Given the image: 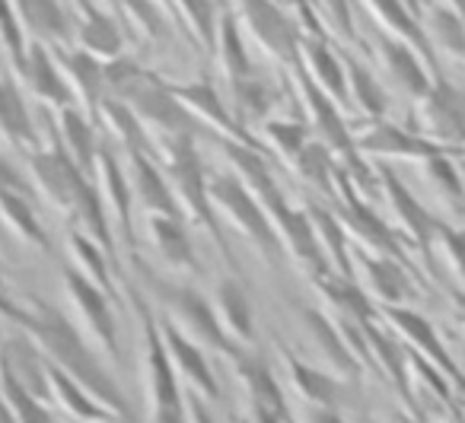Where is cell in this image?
<instances>
[{"instance_id": "1", "label": "cell", "mask_w": 465, "mask_h": 423, "mask_svg": "<svg viewBox=\"0 0 465 423\" xmlns=\"http://www.w3.org/2000/svg\"><path fill=\"white\" fill-rule=\"evenodd\" d=\"M0 319L20 328V334H26L39 353L52 366H58L61 372L74 379L80 389L90 391V398L96 404H103L115 420H128L131 410L124 401L122 389L112 379V372L105 369V363L99 359L96 347L90 344L84 331L77 328V321L67 319L61 309L48 306V302L29 296L26 302H16L7 296V290H0Z\"/></svg>"}, {"instance_id": "2", "label": "cell", "mask_w": 465, "mask_h": 423, "mask_svg": "<svg viewBox=\"0 0 465 423\" xmlns=\"http://www.w3.org/2000/svg\"><path fill=\"white\" fill-rule=\"evenodd\" d=\"M122 103L141 122L156 162H166L179 150L192 147L194 137H198V122L179 103V96L173 93V84H166L156 74L143 71V77L124 93Z\"/></svg>"}, {"instance_id": "3", "label": "cell", "mask_w": 465, "mask_h": 423, "mask_svg": "<svg viewBox=\"0 0 465 423\" xmlns=\"http://www.w3.org/2000/svg\"><path fill=\"white\" fill-rule=\"evenodd\" d=\"M207 198H211V207H213V213H217V220H223V223L232 226L246 242H252L268 264L281 261L284 251H281L278 236H274L272 223H268V213L262 211V204L252 198V192H249L236 175L211 172V179H207Z\"/></svg>"}, {"instance_id": "4", "label": "cell", "mask_w": 465, "mask_h": 423, "mask_svg": "<svg viewBox=\"0 0 465 423\" xmlns=\"http://www.w3.org/2000/svg\"><path fill=\"white\" fill-rule=\"evenodd\" d=\"M156 296H160L163 315H166L169 325H175L188 340L201 347V350H217L223 353L226 359L232 353L246 350V347L232 344L230 338L220 328L217 315H213V306L204 293H198L194 287H185V283H160L156 287Z\"/></svg>"}, {"instance_id": "5", "label": "cell", "mask_w": 465, "mask_h": 423, "mask_svg": "<svg viewBox=\"0 0 465 423\" xmlns=\"http://www.w3.org/2000/svg\"><path fill=\"white\" fill-rule=\"evenodd\" d=\"M160 169H163V175H166L169 188H173V198H175V204H179L182 217H185L188 223L211 232V239L220 245V251L230 258L226 239H223V232H220V220L211 207V198H207V179H211V172H207L204 162H201L198 147L192 143V147L179 150V153L169 156L166 162H160Z\"/></svg>"}, {"instance_id": "6", "label": "cell", "mask_w": 465, "mask_h": 423, "mask_svg": "<svg viewBox=\"0 0 465 423\" xmlns=\"http://www.w3.org/2000/svg\"><path fill=\"white\" fill-rule=\"evenodd\" d=\"M64 287V300L74 312L80 331L90 338V344L96 350H103L112 363H122V350H118V325L115 312H112V296L105 290H99L96 283H90L84 274H77L74 268L64 271L61 277Z\"/></svg>"}, {"instance_id": "7", "label": "cell", "mask_w": 465, "mask_h": 423, "mask_svg": "<svg viewBox=\"0 0 465 423\" xmlns=\"http://www.w3.org/2000/svg\"><path fill=\"white\" fill-rule=\"evenodd\" d=\"M26 179L33 182V192L42 194L52 211H58L64 220H71L74 204L84 194V188L93 182V175H86L80 166H74L71 156L61 147L48 143V147L26 153Z\"/></svg>"}, {"instance_id": "8", "label": "cell", "mask_w": 465, "mask_h": 423, "mask_svg": "<svg viewBox=\"0 0 465 423\" xmlns=\"http://www.w3.org/2000/svg\"><path fill=\"white\" fill-rule=\"evenodd\" d=\"M376 194L382 201V217L395 230V236L414 245L420 258H430L433 251V230H437V217L414 198L405 188V182L392 172V169H380L376 172Z\"/></svg>"}, {"instance_id": "9", "label": "cell", "mask_w": 465, "mask_h": 423, "mask_svg": "<svg viewBox=\"0 0 465 423\" xmlns=\"http://www.w3.org/2000/svg\"><path fill=\"white\" fill-rule=\"evenodd\" d=\"M411 118L418 134L427 141L440 143L443 150H462L465 147V93L452 86L450 80L437 77L430 90L411 103Z\"/></svg>"}, {"instance_id": "10", "label": "cell", "mask_w": 465, "mask_h": 423, "mask_svg": "<svg viewBox=\"0 0 465 423\" xmlns=\"http://www.w3.org/2000/svg\"><path fill=\"white\" fill-rule=\"evenodd\" d=\"M236 4H240L242 26L259 42L262 52L281 64H297L303 29L291 16V10L281 7L278 0H236Z\"/></svg>"}, {"instance_id": "11", "label": "cell", "mask_w": 465, "mask_h": 423, "mask_svg": "<svg viewBox=\"0 0 465 423\" xmlns=\"http://www.w3.org/2000/svg\"><path fill=\"white\" fill-rule=\"evenodd\" d=\"M354 147L363 160L414 162V166H420V162L433 160V156H440V153H450V150L427 141V137L418 134V131H408V128H401V124L386 122V118L363 124V128L354 134Z\"/></svg>"}, {"instance_id": "12", "label": "cell", "mask_w": 465, "mask_h": 423, "mask_svg": "<svg viewBox=\"0 0 465 423\" xmlns=\"http://www.w3.org/2000/svg\"><path fill=\"white\" fill-rule=\"evenodd\" d=\"M351 277L361 283V290L376 306H408L414 296L408 264L395 261V258L351 249Z\"/></svg>"}, {"instance_id": "13", "label": "cell", "mask_w": 465, "mask_h": 423, "mask_svg": "<svg viewBox=\"0 0 465 423\" xmlns=\"http://www.w3.org/2000/svg\"><path fill=\"white\" fill-rule=\"evenodd\" d=\"M93 182H96V192L103 198L105 217H109V226L115 232V242L134 245V198H131L124 162L109 147H99L96 166H93Z\"/></svg>"}, {"instance_id": "14", "label": "cell", "mask_w": 465, "mask_h": 423, "mask_svg": "<svg viewBox=\"0 0 465 423\" xmlns=\"http://www.w3.org/2000/svg\"><path fill=\"white\" fill-rule=\"evenodd\" d=\"M173 93L179 96V103L188 109V115L198 124H204L207 131L217 134V141H232V143H249V147H262L259 137L249 134L236 115L230 112L226 99L213 90L207 80H194V84H173Z\"/></svg>"}, {"instance_id": "15", "label": "cell", "mask_w": 465, "mask_h": 423, "mask_svg": "<svg viewBox=\"0 0 465 423\" xmlns=\"http://www.w3.org/2000/svg\"><path fill=\"white\" fill-rule=\"evenodd\" d=\"M376 58H380L382 77H386L389 90L411 99V103H418V99L430 90L433 80H437V77H430L427 61L420 58L411 45L392 39V35H382V39L376 42Z\"/></svg>"}, {"instance_id": "16", "label": "cell", "mask_w": 465, "mask_h": 423, "mask_svg": "<svg viewBox=\"0 0 465 423\" xmlns=\"http://www.w3.org/2000/svg\"><path fill=\"white\" fill-rule=\"evenodd\" d=\"M16 77L20 84L39 99V105L58 112L74 105L71 86H67L64 74H61L58 61H54L52 48L42 45V42H26V54H23V64L16 67Z\"/></svg>"}, {"instance_id": "17", "label": "cell", "mask_w": 465, "mask_h": 423, "mask_svg": "<svg viewBox=\"0 0 465 423\" xmlns=\"http://www.w3.org/2000/svg\"><path fill=\"white\" fill-rule=\"evenodd\" d=\"M160 334H163L166 357H169V363H173L179 382L185 385L188 391L204 398V401H220V385H217V376H213L211 363H207V353L201 350L194 340H188L175 325H169L166 319L160 321Z\"/></svg>"}, {"instance_id": "18", "label": "cell", "mask_w": 465, "mask_h": 423, "mask_svg": "<svg viewBox=\"0 0 465 423\" xmlns=\"http://www.w3.org/2000/svg\"><path fill=\"white\" fill-rule=\"evenodd\" d=\"M124 175H128L134 207L143 217H182L173 188L150 153H124Z\"/></svg>"}, {"instance_id": "19", "label": "cell", "mask_w": 465, "mask_h": 423, "mask_svg": "<svg viewBox=\"0 0 465 423\" xmlns=\"http://www.w3.org/2000/svg\"><path fill=\"white\" fill-rule=\"evenodd\" d=\"M52 54L58 61L61 74H64L67 86H71L74 105L90 118H96L99 105L105 99V61L93 58L90 52H84L77 45L52 48Z\"/></svg>"}, {"instance_id": "20", "label": "cell", "mask_w": 465, "mask_h": 423, "mask_svg": "<svg viewBox=\"0 0 465 423\" xmlns=\"http://www.w3.org/2000/svg\"><path fill=\"white\" fill-rule=\"evenodd\" d=\"M297 67H303V74L338 105L341 112H348V77H344V61L341 54L331 52L325 35H303L300 39V58Z\"/></svg>"}, {"instance_id": "21", "label": "cell", "mask_w": 465, "mask_h": 423, "mask_svg": "<svg viewBox=\"0 0 465 423\" xmlns=\"http://www.w3.org/2000/svg\"><path fill=\"white\" fill-rule=\"evenodd\" d=\"M77 23H74V45L90 52L99 61H112L124 54V33L112 14L96 7L93 0H74Z\"/></svg>"}, {"instance_id": "22", "label": "cell", "mask_w": 465, "mask_h": 423, "mask_svg": "<svg viewBox=\"0 0 465 423\" xmlns=\"http://www.w3.org/2000/svg\"><path fill=\"white\" fill-rule=\"evenodd\" d=\"M300 319H303L306 338H310V344L316 347L319 359L325 363V372H331L335 379H354L357 372L363 369V366L357 363L354 353H351L348 340L341 338V331H338V325L331 321L329 312H322V309H303Z\"/></svg>"}, {"instance_id": "23", "label": "cell", "mask_w": 465, "mask_h": 423, "mask_svg": "<svg viewBox=\"0 0 465 423\" xmlns=\"http://www.w3.org/2000/svg\"><path fill=\"white\" fill-rule=\"evenodd\" d=\"M207 300H211L213 315H217L226 338L249 350L255 340V312H252V302H249L246 290L240 287V280H236V277H220Z\"/></svg>"}, {"instance_id": "24", "label": "cell", "mask_w": 465, "mask_h": 423, "mask_svg": "<svg viewBox=\"0 0 465 423\" xmlns=\"http://www.w3.org/2000/svg\"><path fill=\"white\" fill-rule=\"evenodd\" d=\"M230 363L232 372H236V382H240L242 395L249 401V410H265V414H278V417L291 414V408L284 401V389H281L274 372L259 357H252L249 350H240L232 353Z\"/></svg>"}, {"instance_id": "25", "label": "cell", "mask_w": 465, "mask_h": 423, "mask_svg": "<svg viewBox=\"0 0 465 423\" xmlns=\"http://www.w3.org/2000/svg\"><path fill=\"white\" fill-rule=\"evenodd\" d=\"M48 122L54 131V147H61L71 156L74 166H80L86 175H93L96 166V153L103 143L96 141V128H93V118L86 112H80L77 105H67V109L48 112Z\"/></svg>"}, {"instance_id": "26", "label": "cell", "mask_w": 465, "mask_h": 423, "mask_svg": "<svg viewBox=\"0 0 465 423\" xmlns=\"http://www.w3.org/2000/svg\"><path fill=\"white\" fill-rule=\"evenodd\" d=\"M380 319H386L389 328L414 347L411 353H418L420 359H427V363L437 366V369L456 372L452 369V359H450V353H446L443 340L437 338L433 325L420 312H414L411 306H380Z\"/></svg>"}, {"instance_id": "27", "label": "cell", "mask_w": 465, "mask_h": 423, "mask_svg": "<svg viewBox=\"0 0 465 423\" xmlns=\"http://www.w3.org/2000/svg\"><path fill=\"white\" fill-rule=\"evenodd\" d=\"M312 287L319 290V296H322L331 319L354 321V325H373V321L380 319V306L363 293L361 283H357L354 277L322 274L312 280Z\"/></svg>"}, {"instance_id": "28", "label": "cell", "mask_w": 465, "mask_h": 423, "mask_svg": "<svg viewBox=\"0 0 465 423\" xmlns=\"http://www.w3.org/2000/svg\"><path fill=\"white\" fill-rule=\"evenodd\" d=\"M16 16L23 23L26 42H42L48 48H61L74 42L71 14L61 7V0H14Z\"/></svg>"}, {"instance_id": "29", "label": "cell", "mask_w": 465, "mask_h": 423, "mask_svg": "<svg viewBox=\"0 0 465 423\" xmlns=\"http://www.w3.org/2000/svg\"><path fill=\"white\" fill-rule=\"evenodd\" d=\"M143 226H147V239L163 268L173 271V274H194L198 271L185 217H143Z\"/></svg>"}, {"instance_id": "30", "label": "cell", "mask_w": 465, "mask_h": 423, "mask_svg": "<svg viewBox=\"0 0 465 423\" xmlns=\"http://www.w3.org/2000/svg\"><path fill=\"white\" fill-rule=\"evenodd\" d=\"M0 369H7L29 395L52 404V395H48V363L26 334H16V338H7L0 344Z\"/></svg>"}, {"instance_id": "31", "label": "cell", "mask_w": 465, "mask_h": 423, "mask_svg": "<svg viewBox=\"0 0 465 423\" xmlns=\"http://www.w3.org/2000/svg\"><path fill=\"white\" fill-rule=\"evenodd\" d=\"M0 137L16 150H33L42 147L39 131H35V118L29 115L26 96H23L20 84L10 77H0Z\"/></svg>"}, {"instance_id": "32", "label": "cell", "mask_w": 465, "mask_h": 423, "mask_svg": "<svg viewBox=\"0 0 465 423\" xmlns=\"http://www.w3.org/2000/svg\"><path fill=\"white\" fill-rule=\"evenodd\" d=\"M363 7H367L370 16L380 23L382 33L405 42V45H411L414 52L427 61V67L437 64V52H433L430 42H427L424 26H420V20H414L411 10H408L401 0H363Z\"/></svg>"}, {"instance_id": "33", "label": "cell", "mask_w": 465, "mask_h": 423, "mask_svg": "<svg viewBox=\"0 0 465 423\" xmlns=\"http://www.w3.org/2000/svg\"><path fill=\"white\" fill-rule=\"evenodd\" d=\"M284 359L287 382H291L293 395L306 404V408H322V410H338V379L331 372L310 366L306 359H300L297 353H281Z\"/></svg>"}, {"instance_id": "34", "label": "cell", "mask_w": 465, "mask_h": 423, "mask_svg": "<svg viewBox=\"0 0 465 423\" xmlns=\"http://www.w3.org/2000/svg\"><path fill=\"white\" fill-rule=\"evenodd\" d=\"M213 54H217L220 77L226 86L240 84V80L252 77V58H249L246 39H242L240 20L232 14L217 16V35H213Z\"/></svg>"}, {"instance_id": "35", "label": "cell", "mask_w": 465, "mask_h": 423, "mask_svg": "<svg viewBox=\"0 0 465 423\" xmlns=\"http://www.w3.org/2000/svg\"><path fill=\"white\" fill-rule=\"evenodd\" d=\"M344 77H348V109H354L361 115V122H380L386 118L389 99H386V86L376 80V74L370 67H363L357 58L344 54Z\"/></svg>"}, {"instance_id": "36", "label": "cell", "mask_w": 465, "mask_h": 423, "mask_svg": "<svg viewBox=\"0 0 465 423\" xmlns=\"http://www.w3.org/2000/svg\"><path fill=\"white\" fill-rule=\"evenodd\" d=\"M48 363V359H45ZM48 395H52V408H58L64 417L77 423H99V420H109V410L103 404H96L90 398V391L80 389L67 372H61L58 366L48 363Z\"/></svg>"}, {"instance_id": "37", "label": "cell", "mask_w": 465, "mask_h": 423, "mask_svg": "<svg viewBox=\"0 0 465 423\" xmlns=\"http://www.w3.org/2000/svg\"><path fill=\"white\" fill-rule=\"evenodd\" d=\"M0 223H4L7 232H14L20 242L33 245V249H39V251H48V232H45V226H42L29 194L0 188Z\"/></svg>"}, {"instance_id": "38", "label": "cell", "mask_w": 465, "mask_h": 423, "mask_svg": "<svg viewBox=\"0 0 465 423\" xmlns=\"http://www.w3.org/2000/svg\"><path fill=\"white\" fill-rule=\"evenodd\" d=\"M67 258H71V268L77 271V274H84L90 283H96L99 290H105L109 296L118 293V287H115L118 264L80 230L67 232Z\"/></svg>"}, {"instance_id": "39", "label": "cell", "mask_w": 465, "mask_h": 423, "mask_svg": "<svg viewBox=\"0 0 465 423\" xmlns=\"http://www.w3.org/2000/svg\"><path fill=\"white\" fill-rule=\"evenodd\" d=\"M303 211H306V217H310V226H312V232H316V242H319V249H322V258H325V264H329V271L331 274L351 277V242H348V236H344L341 223H338L335 211H329V207H322V204H306Z\"/></svg>"}, {"instance_id": "40", "label": "cell", "mask_w": 465, "mask_h": 423, "mask_svg": "<svg viewBox=\"0 0 465 423\" xmlns=\"http://www.w3.org/2000/svg\"><path fill=\"white\" fill-rule=\"evenodd\" d=\"M226 90H230V112L236 115V122H240L249 134H255L252 128H259V124H265L268 118H272L274 96H272V90H268V84L259 77V74L240 80V84L226 86ZM255 137H259V134H255Z\"/></svg>"}, {"instance_id": "41", "label": "cell", "mask_w": 465, "mask_h": 423, "mask_svg": "<svg viewBox=\"0 0 465 423\" xmlns=\"http://www.w3.org/2000/svg\"><path fill=\"white\" fill-rule=\"evenodd\" d=\"M420 175H424L427 188L437 194V201L443 204V211L450 217H465V185L459 169L452 166L450 153H440L433 160L420 162Z\"/></svg>"}, {"instance_id": "42", "label": "cell", "mask_w": 465, "mask_h": 423, "mask_svg": "<svg viewBox=\"0 0 465 423\" xmlns=\"http://www.w3.org/2000/svg\"><path fill=\"white\" fill-rule=\"evenodd\" d=\"M259 141H262V147L272 150L281 162L293 166L297 156L306 150V143L312 141V134L303 118H268L265 124H259Z\"/></svg>"}, {"instance_id": "43", "label": "cell", "mask_w": 465, "mask_h": 423, "mask_svg": "<svg viewBox=\"0 0 465 423\" xmlns=\"http://www.w3.org/2000/svg\"><path fill=\"white\" fill-rule=\"evenodd\" d=\"M420 26H424V35L433 52H443L450 58L465 61V23L446 4H427Z\"/></svg>"}, {"instance_id": "44", "label": "cell", "mask_w": 465, "mask_h": 423, "mask_svg": "<svg viewBox=\"0 0 465 423\" xmlns=\"http://www.w3.org/2000/svg\"><path fill=\"white\" fill-rule=\"evenodd\" d=\"M96 118L103 122L105 134L115 143H122L124 153H150V143H147V134H143L141 122H137L134 112H131L122 99H103Z\"/></svg>"}, {"instance_id": "45", "label": "cell", "mask_w": 465, "mask_h": 423, "mask_svg": "<svg viewBox=\"0 0 465 423\" xmlns=\"http://www.w3.org/2000/svg\"><path fill=\"white\" fill-rule=\"evenodd\" d=\"M338 162L335 156L329 153V150L322 147V143L310 141L306 143V150L297 156V162L291 166V172L297 175L300 182H306L310 188H316V192L322 194H335V175H338Z\"/></svg>"}, {"instance_id": "46", "label": "cell", "mask_w": 465, "mask_h": 423, "mask_svg": "<svg viewBox=\"0 0 465 423\" xmlns=\"http://www.w3.org/2000/svg\"><path fill=\"white\" fill-rule=\"evenodd\" d=\"M0 391H4V401L10 408L14 423H54V410L52 404L39 401L35 395H29L7 369H0Z\"/></svg>"}, {"instance_id": "47", "label": "cell", "mask_w": 465, "mask_h": 423, "mask_svg": "<svg viewBox=\"0 0 465 423\" xmlns=\"http://www.w3.org/2000/svg\"><path fill=\"white\" fill-rule=\"evenodd\" d=\"M175 16H182V23L188 26V33L194 35L198 45L213 48V35H217V14H213L211 0H169Z\"/></svg>"}, {"instance_id": "48", "label": "cell", "mask_w": 465, "mask_h": 423, "mask_svg": "<svg viewBox=\"0 0 465 423\" xmlns=\"http://www.w3.org/2000/svg\"><path fill=\"white\" fill-rule=\"evenodd\" d=\"M433 249L440 251V258H443V264L452 271V277L465 287V230L446 223V220H437Z\"/></svg>"}, {"instance_id": "49", "label": "cell", "mask_w": 465, "mask_h": 423, "mask_svg": "<svg viewBox=\"0 0 465 423\" xmlns=\"http://www.w3.org/2000/svg\"><path fill=\"white\" fill-rule=\"evenodd\" d=\"M0 45L7 48V58L16 71L23 64V54H26V33H23L14 0H0Z\"/></svg>"}, {"instance_id": "50", "label": "cell", "mask_w": 465, "mask_h": 423, "mask_svg": "<svg viewBox=\"0 0 465 423\" xmlns=\"http://www.w3.org/2000/svg\"><path fill=\"white\" fill-rule=\"evenodd\" d=\"M322 10L331 20V26H335V33L344 42H354V16H351L348 0H322Z\"/></svg>"}, {"instance_id": "51", "label": "cell", "mask_w": 465, "mask_h": 423, "mask_svg": "<svg viewBox=\"0 0 465 423\" xmlns=\"http://www.w3.org/2000/svg\"><path fill=\"white\" fill-rule=\"evenodd\" d=\"M0 188H7V192H23V194H33V182L7 160V156L0 153Z\"/></svg>"}, {"instance_id": "52", "label": "cell", "mask_w": 465, "mask_h": 423, "mask_svg": "<svg viewBox=\"0 0 465 423\" xmlns=\"http://www.w3.org/2000/svg\"><path fill=\"white\" fill-rule=\"evenodd\" d=\"M185 414H188V423H217L211 410H207L204 398L194 395V391H188V389H185Z\"/></svg>"}, {"instance_id": "53", "label": "cell", "mask_w": 465, "mask_h": 423, "mask_svg": "<svg viewBox=\"0 0 465 423\" xmlns=\"http://www.w3.org/2000/svg\"><path fill=\"white\" fill-rule=\"evenodd\" d=\"M300 423H348L338 410H322V408H306Z\"/></svg>"}, {"instance_id": "54", "label": "cell", "mask_w": 465, "mask_h": 423, "mask_svg": "<svg viewBox=\"0 0 465 423\" xmlns=\"http://www.w3.org/2000/svg\"><path fill=\"white\" fill-rule=\"evenodd\" d=\"M242 423H297V420H293V414L278 417V414H265V410H249Z\"/></svg>"}, {"instance_id": "55", "label": "cell", "mask_w": 465, "mask_h": 423, "mask_svg": "<svg viewBox=\"0 0 465 423\" xmlns=\"http://www.w3.org/2000/svg\"><path fill=\"white\" fill-rule=\"evenodd\" d=\"M408 10H411L414 20H424V10H427V0H401Z\"/></svg>"}, {"instance_id": "56", "label": "cell", "mask_w": 465, "mask_h": 423, "mask_svg": "<svg viewBox=\"0 0 465 423\" xmlns=\"http://www.w3.org/2000/svg\"><path fill=\"white\" fill-rule=\"evenodd\" d=\"M0 423H14V417H10L7 401H4V391H0Z\"/></svg>"}, {"instance_id": "57", "label": "cell", "mask_w": 465, "mask_h": 423, "mask_svg": "<svg viewBox=\"0 0 465 423\" xmlns=\"http://www.w3.org/2000/svg\"><path fill=\"white\" fill-rule=\"evenodd\" d=\"M105 4H109V7L115 10V14H122V7L128 4V0H105Z\"/></svg>"}, {"instance_id": "58", "label": "cell", "mask_w": 465, "mask_h": 423, "mask_svg": "<svg viewBox=\"0 0 465 423\" xmlns=\"http://www.w3.org/2000/svg\"><path fill=\"white\" fill-rule=\"evenodd\" d=\"M4 271H7V268H4V261H0V290H4V283H7V280H4Z\"/></svg>"}, {"instance_id": "59", "label": "cell", "mask_w": 465, "mask_h": 423, "mask_svg": "<svg viewBox=\"0 0 465 423\" xmlns=\"http://www.w3.org/2000/svg\"><path fill=\"white\" fill-rule=\"evenodd\" d=\"M99 423H122V420H115V417H109V420H99Z\"/></svg>"}, {"instance_id": "60", "label": "cell", "mask_w": 465, "mask_h": 423, "mask_svg": "<svg viewBox=\"0 0 465 423\" xmlns=\"http://www.w3.org/2000/svg\"><path fill=\"white\" fill-rule=\"evenodd\" d=\"M4 232H7V230H4V223H0V239H4Z\"/></svg>"}]
</instances>
